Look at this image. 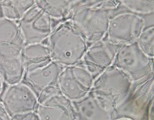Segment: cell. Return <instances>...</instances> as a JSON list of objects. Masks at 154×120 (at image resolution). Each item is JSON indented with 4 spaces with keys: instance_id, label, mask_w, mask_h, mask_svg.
<instances>
[{
    "instance_id": "obj_2",
    "label": "cell",
    "mask_w": 154,
    "mask_h": 120,
    "mask_svg": "<svg viewBox=\"0 0 154 120\" xmlns=\"http://www.w3.org/2000/svg\"><path fill=\"white\" fill-rule=\"evenodd\" d=\"M101 1H76L68 20L91 45L104 39L111 13L100 6Z\"/></svg>"
},
{
    "instance_id": "obj_22",
    "label": "cell",
    "mask_w": 154,
    "mask_h": 120,
    "mask_svg": "<svg viewBox=\"0 0 154 120\" xmlns=\"http://www.w3.org/2000/svg\"><path fill=\"white\" fill-rule=\"evenodd\" d=\"M146 120H153V102L149 106L146 116Z\"/></svg>"
},
{
    "instance_id": "obj_10",
    "label": "cell",
    "mask_w": 154,
    "mask_h": 120,
    "mask_svg": "<svg viewBox=\"0 0 154 120\" xmlns=\"http://www.w3.org/2000/svg\"><path fill=\"white\" fill-rule=\"evenodd\" d=\"M36 113L39 120H76L73 103L64 96L58 86L39 98Z\"/></svg>"
},
{
    "instance_id": "obj_17",
    "label": "cell",
    "mask_w": 154,
    "mask_h": 120,
    "mask_svg": "<svg viewBox=\"0 0 154 120\" xmlns=\"http://www.w3.org/2000/svg\"><path fill=\"white\" fill-rule=\"evenodd\" d=\"M35 4V0H4L0 4V17L18 22Z\"/></svg>"
},
{
    "instance_id": "obj_25",
    "label": "cell",
    "mask_w": 154,
    "mask_h": 120,
    "mask_svg": "<svg viewBox=\"0 0 154 120\" xmlns=\"http://www.w3.org/2000/svg\"><path fill=\"white\" fill-rule=\"evenodd\" d=\"M115 120H132L131 119L129 118H123V117H120V118H117Z\"/></svg>"
},
{
    "instance_id": "obj_5",
    "label": "cell",
    "mask_w": 154,
    "mask_h": 120,
    "mask_svg": "<svg viewBox=\"0 0 154 120\" xmlns=\"http://www.w3.org/2000/svg\"><path fill=\"white\" fill-rule=\"evenodd\" d=\"M95 77L82 63L64 67L58 79L62 94L72 102L78 101L91 92Z\"/></svg>"
},
{
    "instance_id": "obj_3",
    "label": "cell",
    "mask_w": 154,
    "mask_h": 120,
    "mask_svg": "<svg viewBox=\"0 0 154 120\" xmlns=\"http://www.w3.org/2000/svg\"><path fill=\"white\" fill-rule=\"evenodd\" d=\"M133 85L131 80L125 72L112 66L95 78L91 91L109 101L118 109Z\"/></svg>"
},
{
    "instance_id": "obj_18",
    "label": "cell",
    "mask_w": 154,
    "mask_h": 120,
    "mask_svg": "<svg viewBox=\"0 0 154 120\" xmlns=\"http://www.w3.org/2000/svg\"><path fill=\"white\" fill-rule=\"evenodd\" d=\"M11 44L23 47V39L18 23L0 17V45Z\"/></svg>"
},
{
    "instance_id": "obj_16",
    "label": "cell",
    "mask_w": 154,
    "mask_h": 120,
    "mask_svg": "<svg viewBox=\"0 0 154 120\" xmlns=\"http://www.w3.org/2000/svg\"><path fill=\"white\" fill-rule=\"evenodd\" d=\"M25 68L35 67L52 60L46 43L25 44L22 50Z\"/></svg>"
},
{
    "instance_id": "obj_9",
    "label": "cell",
    "mask_w": 154,
    "mask_h": 120,
    "mask_svg": "<svg viewBox=\"0 0 154 120\" xmlns=\"http://www.w3.org/2000/svg\"><path fill=\"white\" fill-rule=\"evenodd\" d=\"M0 102L10 119L36 112L39 100L35 92L23 82L8 85Z\"/></svg>"
},
{
    "instance_id": "obj_7",
    "label": "cell",
    "mask_w": 154,
    "mask_h": 120,
    "mask_svg": "<svg viewBox=\"0 0 154 120\" xmlns=\"http://www.w3.org/2000/svg\"><path fill=\"white\" fill-rule=\"evenodd\" d=\"M153 75L134 83L124 102L118 109V118L145 120L150 105L153 102Z\"/></svg>"
},
{
    "instance_id": "obj_15",
    "label": "cell",
    "mask_w": 154,
    "mask_h": 120,
    "mask_svg": "<svg viewBox=\"0 0 154 120\" xmlns=\"http://www.w3.org/2000/svg\"><path fill=\"white\" fill-rule=\"evenodd\" d=\"M76 1L72 0H37L36 4L56 22L67 20Z\"/></svg>"
},
{
    "instance_id": "obj_19",
    "label": "cell",
    "mask_w": 154,
    "mask_h": 120,
    "mask_svg": "<svg viewBox=\"0 0 154 120\" xmlns=\"http://www.w3.org/2000/svg\"><path fill=\"white\" fill-rule=\"evenodd\" d=\"M139 48L150 58L154 57V27L153 24L146 26L136 40Z\"/></svg>"
},
{
    "instance_id": "obj_21",
    "label": "cell",
    "mask_w": 154,
    "mask_h": 120,
    "mask_svg": "<svg viewBox=\"0 0 154 120\" xmlns=\"http://www.w3.org/2000/svg\"><path fill=\"white\" fill-rule=\"evenodd\" d=\"M10 120H39L36 112L29 113L27 115H25L18 118L12 119Z\"/></svg>"
},
{
    "instance_id": "obj_24",
    "label": "cell",
    "mask_w": 154,
    "mask_h": 120,
    "mask_svg": "<svg viewBox=\"0 0 154 120\" xmlns=\"http://www.w3.org/2000/svg\"><path fill=\"white\" fill-rule=\"evenodd\" d=\"M4 87H5V82L3 81L2 77H1V75H0V96L2 95V92L5 89Z\"/></svg>"
},
{
    "instance_id": "obj_11",
    "label": "cell",
    "mask_w": 154,
    "mask_h": 120,
    "mask_svg": "<svg viewBox=\"0 0 154 120\" xmlns=\"http://www.w3.org/2000/svg\"><path fill=\"white\" fill-rule=\"evenodd\" d=\"M76 120H115L118 109L108 100L93 92L72 102Z\"/></svg>"
},
{
    "instance_id": "obj_4",
    "label": "cell",
    "mask_w": 154,
    "mask_h": 120,
    "mask_svg": "<svg viewBox=\"0 0 154 120\" xmlns=\"http://www.w3.org/2000/svg\"><path fill=\"white\" fill-rule=\"evenodd\" d=\"M112 66L125 72L133 83L153 75V59L144 54L136 41L120 47Z\"/></svg>"
},
{
    "instance_id": "obj_26",
    "label": "cell",
    "mask_w": 154,
    "mask_h": 120,
    "mask_svg": "<svg viewBox=\"0 0 154 120\" xmlns=\"http://www.w3.org/2000/svg\"><path fill=\"white\" fill-rule=\"evenodd\" d=\"M0 120H5L4 119H3V118H2L1 117H0Z\"/></svg>"
},
{
    "instance_id": "obj_1",
    "label": "cell",
    "mask_w": 154,
    "mask_h": 120,
    "mask_svg": "<svg viewBox=\"0 0 154 120\" xmlns=\"http://www.w3.org/2000/svg\"><path fill=\"white\" fill-rule=\"evenodd\" d=\"M46 44L52 60L62 68L80 63L90 45L68 20L56 25Z\"/></svg>"
},
{
    "instance_id": "obj_20",
    "label": "cell",
    "mask_w": 154,
    "mask_h": 120,
    "mask_svg": "<svg viewBox=\"0 0 154 120\" xmlns=\"http://www.w3.org/2000/svg\"><path fill=\"white\" fill-rule=\"evenodd\" d=\"M122 6L127 10H129L136 14L143 16V15L153 14L154 10L153 0H124L120 1Z\"/></svg>"
},
{
    "instance_id": "obj_12",
    "label": "cell",
    "mask_w": 154,
    "mask_h": 120,
    "mask_svg": "<svg viewBox=\"0 0 154 120\" xmlns=\"http://www.w3.org/2000/svg\"><path fill=\"white\" fill-rule=\"evenodd\" d=\"M62 69V66L53 60L35 67L25 68L22 82L39 98L43 93L58 86L59 76Z\"/></svg>"
},
{
    "instance_id": "obj_14",
    "label": "cell",
    "mask_w": 154,
    "mask_h": 120,
    "mask_svg": "<svg viewBox=\"0 0 154 120\" xmlns=\"http://www.w3.org/2000/svg\"><path fill=\"white\" fill-rule=\"evenodd\" d=\"M22 48L11 44L0 45V75L7 85L23 80L25 65L22 55Z\"/></svg>"
},
{
    "instance_id": "obj_13",
    "label": "cell",
    "mask_w": 154,
    "mask_h": 120,
    "mask_svg": "<svg viewBox=\"0 0 154 120\" xmlns=\"http://www.w3.org/2000/svg\"><path fill=\"white\" fill-rule=\"evenodd\" d=\"M120 46L105 37L89 46L81 63L96 78L113 65Z\"/></svg>"
},
{
    "instance_id": "obj_6",
    "label": "cell",
    "mask_w": 154,
    "mask_h": 120,
    "mask_svg": "<svg viewBox=\"0 0 154 120\" xmlns=\"http://www.w3.org/2000/svg\"><path fill=\"white\" fill-rule=\"evenodd\" d=\"M146 26L143 16L126 9L117 12L111 16L106 38L119 45L131 43L136 41Z\"/></svg>"
},
{
    "instance_id": "obj_8",
    "label": "cell",
    "mask_w": 154,
    "mask_h": 120,
    "mask_svg": "<svg viewBox=\"0 0 154 120\" xmlns=\"http://www.w3.org/2000/svg\"><path fill=\"white\" fill-rule=\"evenodd\" d=\"M25 44L46 43L58 22L36 3L17 22Z\"/></svg>"
},
{
    "instance_id": "obj_23",
    "label": "cell",
    "mask_w": 154,
    "mask_h": 120,
    "mask_svg": "<svg viewBox=\"0 0 154 120\" xmlns=\"http://www.w3.org/2000/svg\"><path fill=\"white\" fill-rule=\"evenodd\" d=\"M0 117L4 119L5 120H10V118L7 115L1 102H0Z\"/></svg>"
}]
</instances>
